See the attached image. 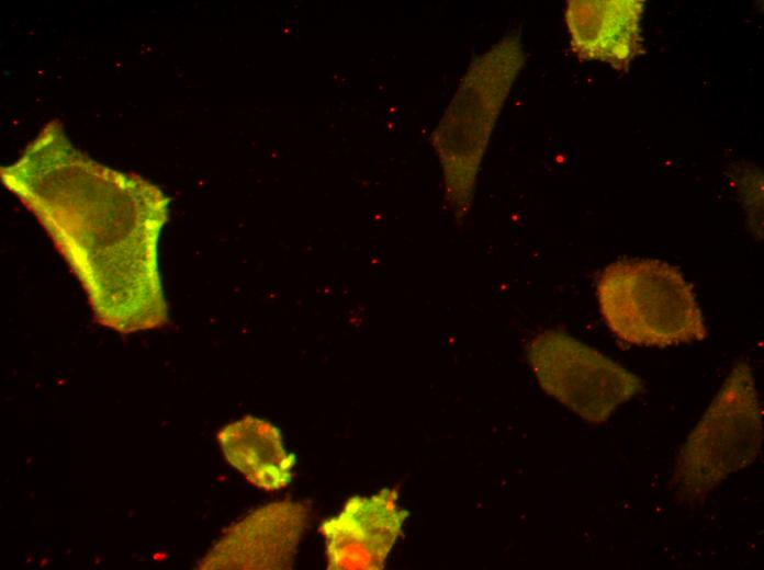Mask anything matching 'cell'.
I'll return each mask as SVG.
<instances>
[{"label":"cell","instance_id":"1","mask_svg":"<svg viewBox=\"0 0 764 570\" xmlns=\"http://www.w3.org/2000/svg\"><path fill=\"white\" fill-rule=\"evenodd\" d=\"M0 179L52 239L99 324L121 334L166 326L158 240L168 200L157 185L91 159L58 121Z\"/></svg>","mask_w":764,"mask_h":570},{"label":"cell","instance_id":"2","mask_svg":"<svg viewBox=\"0 0 764 570\" xmlns=\"http://www.w3.org/2000/svg\"><path fill=\"white\" fill-rule=\"evenodd\" d=\"M524 59L520 42L513 36L474 58L431 135L445 200L457 223L470 213L488 139Z\"/></svg>","mask_w":764,"mask_h":570},{"label":"cell","instance_id":"3","mask_svg":"<svg viewBox=\"0 0 764 570\" xmlns=\"http://www.w3.org/2000/svg\"><path fill=\"white\" fill-rule=\"evenodd\" d=\"M763 443V408L751 365L738 361L679 447L668 488L682 504L703 502L752 465Z\"/></svg>","mask_w":764,"mask_h":570},{"label":"cell","instance_id":"4","mask_svg":"<svg viewBox=\"0 0 764 570\" xmlns=\"http://www.w3.org/2000/svg\"><path fill=\"white\" fill-rule=\"evenodd\" d=\"M596 294L608 328L630 344L666 347L708 335L692 285L667 262L615 261L600 273Z\"/></svg>","mask_w":764,"mask_h":570},{"label":"cell","instance_id":"5","mask_svg":"<svg viewBox=\"0 0 764 570\" xmlns=\"http://www.w3.org/2000/svg\"><path fill=\"white\" fill-rule=\"evenodd\" d=\"M527 360L540 387L581 419L602 424L645 383L618 362L557 330L536 334Z\"/></svg>","mask_w":764,"mask_h":570},{"label":"cell","instance_id":"6","mask_svg":"<svg viewBox=\"0 0 764 570\" xmlns=\"http://www.w3.org/2000/svg\"><path fill=\"white\" fill-rule=\"evenodd\" d=\"M310 506L283 500L263 505L227 528L199 569H290L310 520Z\"/></svg>","mask_w":764,"mask_h":570},{"label":"cell","instance_id":"7","mask_svg":"<svg viewBox=\"0 0 764 570\" xmlns=\"http://www.w3.org/2000/svg\"><path fill=\"white\" fill-rule=\"evenodd\" d=\"M408 513L396 489L355 495L319 527L328 569L379 570L402 533Z\"/></svg>","mask_w":764,"mask_h":570},{"label":"cell","instance_id":"8","mask_svg":"<svg viewBox=\"0 0 764 570\" xmlns=\"http://www.w3.org/2000/svg\"><path fill=\"white\" fill-rule=\"evenodd\" d=\"M642 8L636 0L568 1L565 22L577 58L626 69L640 48Z\"/></svg>","mask_w":764,"mask_h":570},{"label":"cell","instance_id":"9","mask_svg":"<svg viewBox=\"0 0 764 570\" xmlns=\"http://www.w3.org/2000/svg\"><path fill=\"white\" fill-rule=\"evenodd\" d=\"M216 436L228 464L251 485L276 491L290 483L295 456L286 452L280 431L270 422L247 415Z\"/></svg>","mask_w":764,"mask_h":570}]
</instances>
